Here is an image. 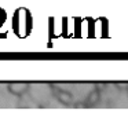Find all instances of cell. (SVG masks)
Returning a JSON list of instances; mask_svg holds the SVG:
<instances>
[{"instance_id":"7a4b0ae2","label":"cell","mask_w":128,"mask_h":121,"mask_svg":"<svg viewBox=\"0 0 128 121\" xmlns=\"http://www.w3.org/2000/svg\"><path fill=\"white\" fill-rule=\"evenodd\" d=\"M54 95H55V98L58 99V100L61 102L62 104H65V106H69V104H72L73 96H72V94L68 92V91L56 90V88H54Z\"/></svg>"},{"instance_id":"6da1fadb","label":"cell","mask_w":128,"mask_h":121,"mask_svg":"<svg viewBox=\"0 0 128 121\" xmlns=\"http://www.w3.org/2000/svg\"><path fill=\"white\" fill-rule=\"evenodd\" d=\"M12 26H14L15 33L21 37L28 34L32 28V16L29 11L25 8H18L12 18Z\"/></svg>"},{"instance_id":"277c9868","label":"cell","mask_w":128,"mask_h":121,"mask_svg":"<svg viewBox=\"0 0 128 121\" xmlns=\"http://www.w3.org/2000/svg\"><path fill=\"white\" fill-rule=\"evenodd\" d=\"M100 100V92H99V90H94L92 92H90V95H88V98H87V100H86V106H95V104L98 103V102Z\"/></svg>"},{"instance_id":"3957f363","label":"cell","mask_w":128,"mask_h":121,"mask_svg":"<svg viewBox=\"0 0 128 121\" xmlns=\"http://www.w3.org/2000/svg\"><path fill=\"white\" fill-rule=\"evenodd\" d=\"M28 90L29 84H26V82H12L8 85V91L17 96H22L25 92H28Z\"/></svg>"}]
</instances>
